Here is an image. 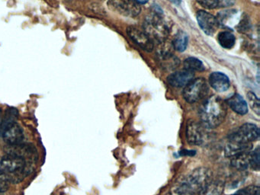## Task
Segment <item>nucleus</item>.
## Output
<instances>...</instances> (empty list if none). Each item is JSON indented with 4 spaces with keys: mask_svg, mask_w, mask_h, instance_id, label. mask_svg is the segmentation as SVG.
<instances>
[{
    "mask_svg": "<svg viewBox=\"0 0 260 195\" xmlns=\"http://www.w3.org/2000/svg\"><path fill=\"white\" fill-rule=\"evenodd\" d=\"M226 114V104L215 95L206 99L200 111L201 120L204 126L208 128L218 126L224 120Z\"/></svg>",
    "mask_w": 260,
    "mask_h": 195,
    "instance_id": "1",
    "label": "nucleus"
},
{
    "mask_svg": "<svg viewBox=\"0 0 260 195\" xmlns=\"http://www.w3.org/2000/svg\"><path fill=\"white\" fill-rule=\"evenodd\" d=\"M212 180V172L205 167L198 168L188 174L179 184L177 192L180 195L199 194Z\"/></svg>",
    "mask_w": 260,
    "mask_h": 195,
    "instance_id": "2",
    "label": "nucleus"
},
{
    "mask_svg": "<svg viewBox=\"0 0 260 195\" xmlns=\"http://www.w3.org/2000/svg\"><path fill=\"white\" fill-rule=\"evenodd\" d=\"M0 170L8 175L11 183H19L29 173L31 167L22 157L7 153L0 159Z\"/></svg>",
    "mask_w": 260,
    "mask_h": 195,
    "instance_id": "3",
    "label": "nucleus"
},
{
    "mask_svg": "<svg viewBox=\"0 0 260 195\" xmlns=\"http://www.w3.org/2000/svg\"><path fill=\"white\" fill-rule=\"evenodd\" d=\"M143 30L152 41L162 43L170 35V26L161 15L152 14L144 20Z\"/></svg>",
    "mask_w": 260,
    "mask_h": 195,
    "instance_id": "4",
    "label": "nucleus"
},
{
    "mask_svg": "<svg viewBox=\"0 0 260 195\" xmlns=\"http://www.w3.org/2000/svg\"><path fill=\"white\" fill-rule=\"evenodd\" d=\"M208 91V84L203 78L192 79L185 85L183 91V97L186 102L194 103L206 96Z\"/></svg>",
    "mask_w": 260,
    "mask_h": 195,
    "instance_id": "5",
    "label": "nucleus"
},
{
    "mask_svg": "<svg viewBox=\"0 0 260 195\" xmlns=\"http://www.w3.org/2000/svg\"><path fill=\"white\" fill-rule=\"evenodd\" d=\"M108 6L114 12L131 18L136 17L141 11L139 4L135 0H109Z\"/></svg>",
    "mask_w": 260,
    "mask_h": 195,
    "instance_id": "6",
    "label": "nucleus"
},
{
    "mask_svg": "<svg viewBox=\"0 0 260 195\" xmlns=\"http://www.w3.org/2000/svg\"><path fill=\"white\" fill-rule=\"evenodd\" d=\"M259 137V129L254 123H246L242 125L232 135L230 136L231 141L241 143H252Z\"/></svg>",
    "mask_w": 260,
    "mask_h": 195,
    "instance_id": "7",
    "label": "nucleus"
},
{
    "mask_svg": "<svg viewBox=\"0 0 260 195\" xmlns=\"http://www.w3.org/2000/svg\"><path fill=\"white\" fill-rule=\"evenodd\" d=\"M1 134L4 141L8 145L20 144L25 137L23 129L17 122L1 129Z\"/></svg>",
    "mask_w": 260,
    "mask_h": 195,
    "instance_id": "8",
    "label": "nucleus"
},
{
    "mask_svg": "<svg viewBox=\"0 0 260 195\" xmlns=\"http://www.w3.org/2000/svg\"><path fill=\"white\" fill-rule=\"evenodd\" d=\"M7 152L10 154L19 155L23 158L27 163H28V161H29L31 164V162L36 161L38 158L37 151H36V148L31 145H25L22 143L17 145H9L7 146Z\"/></svg>",
    "mask_w": 260,
    "mask_h": 195,
    "instance_id": "9",
    "label": "nucleus"
},
{
    "mask_svg": "<svg viewBox=\"0 0 260 195\" xmlns=\"http://www.w3.org/2000/svg\"><path fill=\"white\" fill-rule=\"evenodd\" d=\"M196 18L201 28L207 35H214L218 28L219 24L217 18L205 11H199Z\"/></svg>",
    "mask_w": 260,
    "mask_h": 195,
    "instance_id": "10",
    "label": "nucleus"
},
{
    "mask_svg": "<svg viewBox=\"0 0 260 195\" xmlns=\"http://www.w3.org/2000/svg\"><path fill=\"white\" fill-rule=\"evenodd\" d=\"M127 32L131 39L143 50L147 52H151L153 50L154 47L153 41L144 30H140L136 27H129Z\"/></svg>",
    "mask_w": 260,
    "mask_h": 195,
    "instance_id": "11",
    "label": "nucleus"
},
{
    "mask_svg": "<svg viewBox=\"0 0 260 195\" xmlns=\"http://www.w3.org/2000/svg\"><path fill=\"white\" fill-rule=\"evenodd\" d=\"M187 141L191 145L199 146L204 141V132L202 126L194 120H189L186 126Z\"/></svg>",
    "mask_w": 260,
    "mask_h": 195,
    "instance_id": "12",
    "label": "nucleus"
},
{
    "mask_svg": "<svg viewBox=\"0 0 260 195\" xmlns=\"http://www.w3.org/2000/svg\"><path fill=\"white\" fill-rule=\"evenodd\" d=\"M194 79V73L192 72L183 71L176 72L168 76V82L172 86L176 88H182L188 85Z\"/></svg>",
    "mask_w": 260,
    "mask_h": 195,
    "instance_id": "13",
    "label": "nucleus"
},
{
    "mask_svg": "<svg viewBox=\"0 0 260 195\" xmlns=\"http://www.w3.org/2000/svg\"><path fill=\"white\" fill-rule=\"evenodd\" d=\"M252 145L251 143H241V142L231 141L225 146V156L232 157L242 153L249 152L252 149Z\"/></svg>",
    "mask_w": 260,
    "mask_h": 195,
    "instance_id": "14",
    "label": "nucleus"
},
{
    "mask_svg": "<svg viewBox=\"0 0 260 195\" xmlns=\"http://www.w3.org/2000/svg\"><path fill=\"white\" fill-rule=\"evenodd\" d=\"M209 83L211 86L218 92L226 91L231 85L229 78L220 72H214L210 75Z\"/></svg>",
    "mask_w": 260,
    "mask_h": 195,
    "instance_id": "15",
    "label": "nucleus"
},
{
    "mask_svg": "<svg viewBox=\"0 0 260 195\" xmlns=\"http://www.w3.org/2000/svg\"><path fill=\"white\" fill-rule=\"evenodd\" d=\"M230 108L240 115H244L248 112V105L245 99L238 94H234L226 100Z\"/></svg>",
    "mask_w": 260,
    "mask_h": 195,
    "instance_id": "16",
    "label": "nucleus"
},
{
    "mask_svg": "<svg viewBox=\"0 0 260 195\" xmlns=\"http://www.w3.org/2000/svg\"><path fill=\"white\" fill-rule=\"evenodd\" d=\"M224 190V183L211 180L198 195H222Z\"/></svg>",
    "mask_w": 260,
    "mask_h": 195,
    "instance_id": "17",
    "label": "nucleus"
},
{
    "mask_svg": "<svg viewBox=\"0 0 260 195\" xmlns=\"http://www.w3.org/2000/svg\"><path fill=\"white\" fill-rule=\"evenodd\" d=\"M249 152L240 154V155L232 157L231 160L232 167L240 171L247 169L249 166Z\"/></svg>",
    "mask_w": 260,
    "mask_h": 195,
    "instance_id": "18",
    "label": "nucleus"
},
{
    "mask_svg": "<svg viewBox=\"0 0 260 195\" xmlns=\"http://www.w3.org/2000/svg\"><path fill=\"white\" fill-rule=\"evenodd\" d=\"M196 1L201 6L208 9L228 7L235 3V0H196Z\"/></svg>",
    "mask_w": 260,
    "mask_h": 195,
    "instance_id": "19",
    "label": "nucleus"
},
{
    "mask_svg": "<svg viewBox=\"0 0 260 195\" xmlns=\"http://www.w3.org/2000/svg\"><path fill=\"white\" fill-rule=\"evenodd\" d=\"M217 41L222 47L225 49H231L234 47L236 43L235 36L230 31H222L217 36Z\"/></svg>",
    "mask_w": 260,
    "mask_h": 195,
    "instance_id": "20",
    "label": "nucleus"
},
{
    "mask_svg": "<svg viewBox=\"0 0 260 195\" xmlns=\"http://www.w3.org/2000/svg\"><path fill=\"white\" fill-rule=\"evenodd\" d=\"M188 45V35L184 31L178 32L173 40V47L174 49L179 52L185 51Z\"/></svg>",
    "mask_w": 260,
    "mask_h": 195,
    "instance_id": "21",
    "label": "nucleus"
},
{
    "mask_svg": "<svg viewBox=\"0 0 260 195\" xmlns=\"http://www.w3.org/2000/svg\"><path fill=\"white\" fill-rule=\"evenodd\" d=\"M184 68L187 71H203L205 70L203 62L196 57H188L184 61Z\"/></svg>",
    "mask_w": 260,
    "mask_h": 195,
    "instance_id": "22",
    "label": "nucleus"
},
{
    "mask_svg": "<svg viewBox=\"0 0 260 195\" xmlns=\"http://www.w3.org/2000/svg\"><path fill=\"white\" fill-rule=\"evenodd\" d=\"M18 116H19V113H18L17 110L13 108L7 109L5 114H4V118L2 119L1 129L8 126V125L12 124V123H16Z\"/></svg>",
    "mask_w": 260,
    "mask_h": 195,
    "instance_id": "23",
    "label": "nucleus"
},
{
    "mask_svg": "<svg viewBox=\"0 0 260 195\" xmlns=\"http://www.w3.org/2000/svg\"><path fill=\"white\" fill-rule=\"evenodd\" d=\"M161 61L165 68L172 69V70L176 68V67L179 65V59L172 53H167V52L161 54Z\"/></svg>",
    "mask_w": 260,
    "mask_h": 195,
    "instance_id": "24",
    "label": "nucleus"
},
{
    "mask_svg": "<svg viewBox=\"0 0 260 195\" xmlns=\"http://www.w3.org/2000/svg\"><path fill=\"white\" fill-rule=\"evenodd\" d=\"M249 166L255 171H259L260 167V149L257 146L253 152H249Z\"/></svg>",
    "mask_w": 260,
    "mask_h": 195,
    "instance_id": "25",
    "label": "nucleus"
},
{
    "mask_svg": "<svg viewBox=\"0 0 260 195\" xmlns=\"http://www.w3.org/2000/svg\"><path fill=\"white\" fill-rule=\"evenodd\" d=\"M247 99L248 101H249V106L251 107L252 111H253L257 115H259V100H258V97L255 95V93L252 92V91H249V92L247 93Z\"/></svg>",
    "mask_w": 260,
    "mask_h": 195,
    "instance_id": "26",
    "label": "nucleus"
},
{
    "mask_svg": "<svg viewBox=\"0 0 260 195\" xmlns=\"http://www.w3.org/2000/svg\"><path fill=\"white\" fill-rule=\"evenodd\" d=\"M10 184L11 182L8 175L2 170H0V192H6L8 190Z\"/></svg>",
    "mask_w": 260,
    "mask_h": 195,
    "instance_id": "27",
    "label": "nucleus"
},
{
    "mask_svg": "<svg viewBox=\"0 0 260 195\" xmlns=\"http://www.w3.org/2000/svg\"><path fill=\"white\" fill-rule=\"evenodd\" d=\"M239 195H260V187L256 185H249L242 189L237 193Z\"/></svg>",
    "mask_w": 260,
    "mask_h": 195,
    "instance_id": "28",
    "label": "nucleus"
},
{
    "mask_svg": "<svg viewBox=\"0 0 260 195\" xmlns=\"http://www.w3.org/2000/svg\"><path fill=\"white\" fill-rule=\"evenodd\" d=\"M138 4H146L148 2V0H135Z\"/></svg>",
    "mask_w": 260,
    "mask_h": 195,
    "instance_id": "29",
    "label": "nucleus"
},
{
    "mask_svg": "<svg viewBox=\"0 0 260 195\" xmlns=\"http://www.w3.org/2000/svg\"><path fill=\"white\" fill-rule=\"evenodd\" d=\"M0 134H1V126H0Z\"/></svg>",
    "mask_w": 260,
    "mask_h": 195,
    "instance_id": "30",
    "label": "nucleus"
},
{
    "mask_svg": "<svg viewBox=\"0 0 260 195\" xmlns=\"http://www.w3.org/2000/svg\"><path fill=\"white\" fill-rule=\"evenodd\" d=\"M234 195H239V194H234Z\"/></svg>",
    "mask_w": 260,
    "mask_h": 195,
    "instance_id": "31",
    "label": "nucleus"
}]
</instances>
